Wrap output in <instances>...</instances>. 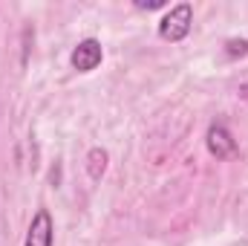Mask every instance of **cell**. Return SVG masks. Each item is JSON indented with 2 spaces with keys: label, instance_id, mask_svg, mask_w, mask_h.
Here are the masks:
<instances>
[{
  "label": "cell",
  "instance_id": "52a82bcc",
  "mask_svg": "<svg viewBox=\"0 0 248 246\" xmlns=\"http://www.w3.org/2000/svg\"><path fill=\"white\" fill-rule=\"evenodd\" d=\"M165 0H136V9H162Z\"/></svg>",
  "mask_w": 248,
  "mask_h": 246
},
{
  "label": "cell",
  "instance_id": "8992f818",
  "mask_svg": "<svg viewBox=\"0 0 248 246\" xmlns=\"http://www.w3.org/2000/svg\"><path fill=\"white\" fill-rule=\"evenodd\" d=\"M225 53H228V58L246 55V53H248V41H246V38H231V41L225 44Z\"/></svg>",
  "mask_w": 248,
  "mask_h": 246
},
{
  "label": "cell",
  "instance_id": "6da1fadb",
  "mask_svg": "<svg viewBox=\"0 0 248 246\" xmlns=\"http://www.w3.org/2000/svg\"><path fill=\"white\" fill-rule=\"evenodd\" d=\"M190 23H193V6L190 3H176L159 23V35L170 44L182 41L187 32H190Z\"/></svg>",
  "mask_w": 248,
  "mask_h": 246
},
{
  "label": "cell",
  "instance_id": "5b68a950",
  "mask_svg": "<svg viewBox=\"0 0 248 246\" xmlns=\"http://www.w3.org/2000/svg\"><path fill=\"white\" fill-rule=\"evenodd\" d=\"M87 171H90L93 180H101L104 177V171H107V151L104 148H93L87 154Z\"/></svg>",
  "mask_w": 248,
  "mask_h": 246
},
{
  "label": "cell",
  "instance_id": "ba28073f",
  "mask_svg": "<svg viewBox=\"0 0 248 246\" xmlns=\"http://www.w3.org/2000/svg\"><path fill=\"white\" fill-rule=\"evenodd\" d=\"M240 99H246L248 102V84H240Z\"/></svg>",
  "mask_w": 248,
  "mask_h": 246
},
{
  "label": "cell",
  "instance_id": "277c9868",
  "mask_svg": "<svg viewBox=\"0 0 248 246\" xmlns=\"http://www.w3.org/2000/svg\"><path fill=\"white\" fill-rule=\"evenodd\" d=\"M55 241V226H52V217L46 209H41L32 223H29V232H26V246H52Z\"/></svg>",
  "mask_w": 248,
  "mask_h": 246
},
{
  "label": "cell",
  "instance_id": "7a4b0ae2",
  "mask_svg": "<svg viewBox=\"0 0 248 246\" xmlns=\"http://www.w3.org/2000/svg\"><path fill=\"white\" fill-rule=\"evenodd\" d=\"M104 58V50H101V44L95 41V38H87V41H81L75 50H72V55H69V61L72 67L78 70V72H93L98 64Z\"/></svg>",
  "mask_w": 248,
  "mask_h": 246
},
{
  "label": "cell",
  "instance_id": "3957f363",
  "mask_svg": "<svg viewBox=\"0 0 248 246\" xmlns=\"http://www.w3.org/2000/svg\"><path fill=\"white\" fill-rule=\"evenodd\" d=\"M205 142H208L211 157H217V159H228V157L237 154V142H234V136H231V130L225 124H211Z\"/></svg>",
  "mask_w": 248,
  "mask_h": 246
}]
</instances>
